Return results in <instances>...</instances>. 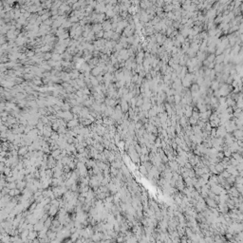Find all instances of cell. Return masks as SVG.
Wrapping results in <instances>:
<instances>
[{
    "label": "cell",
    "mask_w": 243,
    "mask_h": 243,
    "mask_svg": "<svg viewBox=\"0 0 243 243\" xmlns=\"http://www.w3.org/2000/svg\"><path fill=\"white\" fill-rule=\"evenodd\" d=\"M223 68H224L223 64H216L214 67V70L216 71V73H221L223 71Z\"/></svg>",
    "instance_id": "1"
},
{
    "label": "cell",
    "mask_w": 243,
    "mask_h": 243,
    "mask_svg": "<svg viewBox=\"0 0 243 243\" xmlns=\"http://www.w3.org/2000/svg\"><path fill=\"white\" fill-rule=\"evenodd\" d=\"M210 88L213 90V91L218 90V88H219V83H218V81H216V80L212 81L211 82V85H210Z\"/></svg>",
    "instance_id": "2"
},
{
    "label": "cell",
    "mask_w": 243,
    "mask_h": 243,
    "mask_svg": "<svg viewBox=\"0 0 243 243\" xmlns=\"http://www.w3.org/2000/svg\"><path fill=\"white\" fill-rule=\"evenodd\" d=\"M224 57H225V55H224V54H220V55L216 56L215 61H214V62H215V64H223Z\"/></svg>",
    "instance_id": "3"
},
{
    "label": "cell",
    "mask_w": 243,
    "mask_h": 243,
    "mask_svg": "<svg viewBox=\"0 0 243 243\" xmlns=\"http://www.w3.org/2000/svg\"><path fill=\"white\" fill-rule=\"evenodd\" d=\"M215 58H216V55H215L214 53H212V54H208L205 60L210 64V63H213L214 61H215Z\"/></svg>",
    "instance_id": "4"
},
{
    "label": "cell",
    "mask_w": 243,
    "mask_h": 243,
    "mask_svg": "<svg viewBox=\"0 0 243 243\" xmlns=\"http://www.w3.org/2000/svg\"><path fill=\"white\" fill-rule=\"evenodd\" d=\"M175 40H177V41H178L179 43H180V44H183L184 41H185V38H184L182 35H180V34L179 33L175 37Z\"/></svg>",
    "instance_id": "5"
}]
</instances>
